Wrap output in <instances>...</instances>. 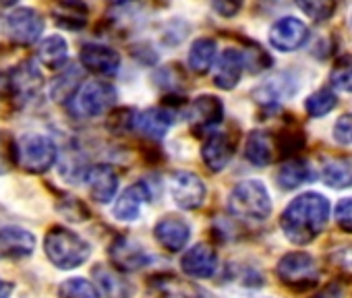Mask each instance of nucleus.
<instances>
[{
  "instance_id": "f257e3e1",
  "label": "nucleus",
  "mask_w": 352,
  "mask_h": 298,
  "mask_svg": "<svg viewBox=\"0 0 352 298\" xmlns=\"http://www.w3.org/2000/svg\"><path fill=\"white\" fill-rule=\"evenodd\" d=\"M329 201L321 193H302L294 197L280 218V226L292 244L313 242L329 220Z\"/></svg>"
},
{
  "instance_id": "f03ea898",
  "label": "nucleus",
  "mask_w": 352,
  "mask_h": 298,
  "mask_svg": "<svg viewBox=\"0 0 352 298\" xmlns=\"http://www.w3.org/2000/svg\"><path fill=\"white\" fill-rule=\"evenodd\" d=\"M228 209L236 220L263 222L272 214V199L261 181H245L236 185L228 199Z\"/></svg>"
},
{
  "instance_id": "7ed1b4c3",
  "label": "nucleus",
  "mask_w": 352,
  "mask_h": 298,
  "mask_svg": "<svg viewBox=\"0 0 352 298\" xmlns=\"http://www.w3.org/2000/svg\"><path fill=\"white\" fill-rule=\"evenodd\" d=\"M44 251L48 259L60 269H75L89 259V244L69 228L54 226L44 240Z\"/></svg>"
},
{
  "instance_id": "20e7f679",
  "label": "nucleus",
  "mask_w": 352,
  "mask_h": 298,
  "mask_svg": "<svg viewBox=\"0 0 352 298\" xmlns=\"http://www.w3.org/2000/svg\"><path fill=\"white\" fill-rule=\"evenodd\" d=\"M116 104V89L106 81L81 83L69 100V112L75 118H98Z\"/></svg>"
},
{
  "instance_id": "39448f33",
  "label": "nucleus",
  "mask_w": 352,
  "mask_h": 298,
  "mask_svg": "<svg viewBox=\"0 0 352 298\" xmlns=\"http://www.w3.org/2000/svg\"><path fill=\"white\" fill-rule=\"evenodd\" d=\"M17 158H19V166H23L28 172L40 174L54 166L58 158V149L50 137L28 133L17 143Z\"/></svg>"
},
{
  "instance_id": "423d86ee",
  "label": "nucleus",
  "mask_w": 352,
  "mask_h": 298,
  "mask_svg": "<svg viewBox=\"0 0 352 298\" xmlns=\"http://www.w3.org/2000/svg\"><path fill=\"white\" fill-rule=\"evenodd\" d=\"M276 273H278V277H280V282L284 286H288V288H292L296 292L313 288L317 284V279H319L317 261L305 251H294V253L284 255L278 261Z\"/></svg>"
},
{
  "instance_id": "0eeeda50",
  "label": "nucleus",
  "mask_w": 352,
  "mask_h": 298,
  "mask_svg": "<svg viewBox=\"0 0 352 298\" xmlns=\"http://www.w3.org/2000/svg\"><path fill=\"white\" fill-rule=\"evenodd\" d=\"M44 17L36 9H15L5 17L7 36L19 46H32L44 34Z\"/></svg>"
},
{
  "instance_id": "6e6552de",
  "label": "nucleus",
  "mask_w": 352,
  "mask_h": 298,
  "mask_svg": "<svg viewBox=\"0 0 352 298\" xmlns=\"http://www.w3.org/2000/svg\"><path fill=\"white\" fill-rule=\"evenodd\" d=\"M187 118H189V126L193 133H197V135L212 133L224 118V106H222L220 98L206 93L191 102Z\"/></svg>"
},
{
  "instance_id": "1a4fd4ad",
  "label": "nucleus",
  "mask_w": 352,
  "mask_h": 298,
  "mask_svg": "<svg viewBox=\"0 0 352 298\" xmlns=\"http://www.w3.org/2000/svg\"><path fill=\"white\" fill-rule=\"evenodd\" d=\"M170 195L183 209H197L204 205L208 189L206 183L193 172H176L170 183Z\"/></svg>"
},
{
  "instance_id": "9d476101",
  "label": "nucleus",
  "mask_w": 352,
  "mask_h": 298,
  "mask_svg": "<svg viewBox=\"0 0 352 298\" xmlns=\"http://www.w3.org/2000/svg\"><path fill=\"white\" fill-rule=\"evenodd\" d=\"M309 40V27L296 17L278 19L270 30V44L280 52H294Z\"/></svg>"
},
{
  "instance_id": "9b49d317",
  "label": "nucleus",
  "mask_w": 352,
  "mask_h": 298,
  "mask_svg": "<svg viewBox=\"0 0 352 298\" xmlns=\"http://www.w3.org/2000/svg\"><path fill=\"white\" fill-rule=\"evenodd\" d=\"M153 236L155 240L170 253H179L187 247L189 238H191V228L187 224L185 218L181 216H174V214H168L164 216L155 228H153Z\"/></svg>"
},
{
  "instance_id": "f8f14e48",
  "label": "nucleus",
  "mask_w": 352,
  "mask_h": 298,
  "mask_svg": "<svg viewBox=\"0 0 352 298\" xmlns=\"http://www.w3.org/2000/svg\"><path fill=\"white\" fill-rule=\"evenodd\" d=\"M81 65L102 77H114L120 71V54L102 44H85L81 48Z\"/></svg>"
},
{
  "instance_id": "ddd939ff",
  "label": "nucleus",
  "mask_w": 352,
  "mask_h": 298,
  "mask_svg": "<svg viewBox=\"0 0 352 298\" xmlns=\"http://www.w3.org/2000/svg\"><path fill=\"white\" fill-rule=\"evenodd\" d=\"M232 156H234V145H232L230 137L226 133L212 130L208 135V139L204 141V147H201V160H204V164L212 172H220V170H224L230 164Z\"/></svg>"
},
{
  "instance_id": "4468645a",
  "label": "nucleus",
  "mask_w": 352,
  "mask_h": 298,
  "mask_svg": "<svg viewBox=\"0 0 352 298\" xmlns=\"http://www.w3.org/2000/svg\"><path fill=\"white\" fill-rule=\"evenodd\" d=\"M245 71V54L236 48H226L218 56L216 69H214V83L220 89H234L241 83Z\"/></svg>"
},
{
  "instance_id": "2eb2a0df",
  "label": "nucleus",
  "mask_w": 352,
  "mask_h": 298,
  "mask_svg": "<svg viewBox=\"0 0 352 298\" xmlns=\"http://www.w3.org/2000/svg\"><path fill=\"white\" fill-rule=\"evenodd\" d=\"M181 267L191 277L208 279L218 269V253L210 244H195L183 255Z\"/></svg>"
},
{
  "instance_id": "dca6fc26",
  "label": "nucleus",
  "mask_w": 352,
  "mask_h": 298,
  "mask_svg": "<svg viewBox=\"0 0 352 298\" xmlns=\"http://www.w3.org/2000/svg\"><path fill=\"white\" fill-rule=\"evenodd\" d=\"M36 249V236L21 226L0 228V255L11 259L30 257Z\"/></svg>"
},
{
  "instance_id": "f3484780",
  "label": "nucleus",
  "mask_w": 352,
  "mask_h": 298,
  "mask_svg": "<svg viewBox=\"0 0 352 298\" xmlns=\"http://www.w3.org/2000/svg\"><path fill=\"white\" fill-rule=\"evenodd\" d=\"M85 183L89 187V195L98 201V203H110L118 191V176L116 172L106 166V164H98L91 166L85 172Z\"/></svg>"
},
{
  "instance_id": "a211bd4d",
  "label": "nucleus",
  "mask_w": 352,
  "mask_h": 298,
  "mask_svg": "<svg viewBox=\"0 0 352 298\" xmlns=\"http://www.w3.org/2000/svg\"><path fill=\"white\" fill-rule=\"evenodd\" d=\"M131 126L149 139H164L172 126V114L164 108H147L131 118Z\"/></svg>"
},
{
  "instance_id": "6ab92c4d",
  "label": "nucleus",
  "mask_w": 352,
  "mask_h": 298,
  "mask_svg": "<svg viewBox=\"0 0 352 298\" xmlns=\"http://www.w3.org/2000/svg\"><path fill=\"white\" fill-rule=\"evenodd\" d=\"M110 259L114 263L116 269L120 271H135V269H141L143 265L149 263V257L147 253L137 244L133 242L131 238H116L110 247Z\"/></svg>"
},
{
  "instance_id": "aec40b11",
  "label": "nucleus",
  "mask_w": 352,
  "mask_h": 298,
  "mask_svg": "<svg viewBox=\"0 0 352 298\" xmlns=\"http://www.w3.org/2000/svg\"><path fill=\"white\" fill-rule=\"evenodd\" d=\"M149 199V189L145 183L131 185L120 193V197L114 203V218L120 222H133L141 214V205Z\"/></svg>"
},
{
  "instance_id": "412c9836",
  "label": "nucleus",
  "mask_w": 352,
  "mask_h": 298,
  "mask_svg": "<svg viewBox=\"0 0 352 298\" xmlns=\"http://www.w3.org/2000/svg\"><path fill=\"white\" fill-rule=\"evenodd\" d=\"M91 273L104 298H131L133 296V286L116 269L108 265H96Z\"/></svg>"
},
{
  "instance_id": "4be33fe9",
  "label": "nucleus",
  "mask_w": 352,
  "mask_h": 298,
  "mask_svg": "<svg viewBox=\"0 0 352 298\" xmlns=\"http://www.w3.org/2000/svg\"><path fill=\"white\" fill-rule=\"evenodd\" d=\"M294 91H296L294 79H290V75H288V73H280V75L270 77L263 85H259V87L253 91V98H255L259 104L276 106L280 100L290 98Z\"/></svg>"
},
{
  "instance_id": "5701e85b",
  "label": "nucleus",
  "mask_w": 352,
  "mask_h": 298,
  "mask_svg": "<svg viewBox=\"0 0 352 298\" xmlns=\"http://www.w3.org/2000/svg\"><path fill=\"white\" fill-rule=\"evenodd\" d=\"M11 83H13V93L17 98H32L40 91L44 77L40 69L32 60H28L11 73Z\"/></svg>"
},
{
  "instance_id": "b1692460",
  "label": "nucleus",
  "mask_w": 352,
  "mask_h": 298,
  "mask_svg": "<svg viewBox=\"0 0 352 298\" xmlns=\"http://www.w3.org/2000/svg\"><path fill=\"white\" fill-rule=\"evenodd\" d=\"M313 176H315V174H313L309 162L296 158V160H288V162H284V164L280 166V170H278V174H276V181H278L280 189H284V191H294V189H298V187L311 183Z\"/></svg>"
},
{
  "instance_id": "393cba45",
  "label": "nucleus",
  "mask_w": 352,
  "mask_h": 298,
  "mask_svg": "<svg viewBox=\"0 0 352 298\" xmlns=\"http://www.w3.org/2000/svg\"><path fill=\"white\" fill-rule=\"evenodd\" d=\"M54 21L65 30H81L87 23V5L83 0H60V3L52 9Z\"/></svg>"
},
{
  "instance_id": "a878e982",
  "label": "nucleus",
  "mask_w": 352,
  "mask_h": 298,
  "mask_svg": "<svg viewBox=\"0 0 352 298\" xmlns=\"http://www.w3.org/2000/svg\"><path fill=\"white\" fill-rule=\"evenodd\" d=\"M245 156L257 168L272 164V160H274V141H272L270 133L253 130L247 137V143H245Z\"/></svg>"
},
{
  "instance_id": "bb28decb",
  "label": "nucleus",
  "mask_w": 352,
  "mask_h": 298,
  "mask_svg": "<svg viewBox=\"0 0 352 298\" xmlns=\"http://www.w3.org/2000/svg\"><path fill=\"white\" fill-rule=\"evenodd\" d=\"M216 56H218V44H216V40H212V38H199L191 46L187 62H189V69L193 73L206 75L214 67Z\"/></svg>"
},
{
  "instance_id": "cd10ccee",
  "label": "nucleus",
  "mask_w": 352,
  "mask_h": 298,
  "mask_svg": "<svg viewBox=\"0 0 352 298\" xmlns=\"http://www.w3.org/2000/svg\"><path fill=\"white\" fill-rule=\"evenodd\" d=\"M67 56H69V46L67 40L60 36H48L38 46V58L48 69H60L67 62Z\"/></svg>"
},
{
  "instance_id": "c85d7f7f",
  "label": "nucleus",
  "mask_w": 352,
  "mask_h": 298,
  "mask_svg": "<svg viewBox=\"0 0 352 298\" xmlns=\"http://www.w3.org/2000/svg\"><path fill=\"white\" fill-rule=\"evenodd\" d=\"M323 181L331 189H346L352 187V162L346 158L327 160L323 166Z\"/></svg>"
},
{
  "instance_id": "c756f323",
  "label": "nucleus",
  "mask_w": 352,
  "mask_h": 298,
  "mask_svg": "<svg viewBox=\"0 0 352 298\" xmlns=\"http://www.w3.org/2000/svg\"><path fill=\"white\" fill-rule=\"evenodd\" d=\"M336 106H338V98H336V93L331 89H319V91L311 93L307 98V102H305V110L313 118L327 116Z\"/></svg>"
},
{
  "instance_id": "7c9ffc66",
  "label": "nucleus",
  "mask_w": 352,
  "mask_h": 298,
  "mask_svg": "<svg viewBox=\"0 0 352 298\" xmlns=\"http://www.w3.org/2000/svg\"><path fill=\"white\" fill-rule=\"evenodd\" d=\"M296 7L313 21H327L336 13V0H296Z\"/></svg>"
},
{
  "instance_id": "2f4dec72",
  "label": "nucleus",
  "mask_w": 352,
  "mask_h": 298,
  "mask_svg": "<svg viewBox=\"0 0 352 298\" xmlns=\"http://www.w3.org/2000/svg\"><path fill=\"white\" fill-rule=\"evenodd\" d=\"M79 71H75V69H69V71H65L56 81H54V85H52V98L56 100V102H69L73 95H75V91L79 89Z\"/></svg>"
},
{
  "instance_id": "473e14b6",
  "label": "nucleus",
  "mask_w": 352,
  "mask_h": 298,
  "mask_svg": "<svg viewBox=\"0 0 352 298\" xmlns=\"http://www.w3.org/2000/svg\"><path fill=\"white\" fill-rule=\"evenodd\" d=\"M58 296L60 298H98V290L94 288L91 282L83 277H71L60 286Z\"/></svg>"
},
{
  "instance_id": "72a5a7b5",
  "label": "nucleus",
  "mask_w": 352,
  "mask_h": 298,
  "mask_svg": "<svg viewBox=\"0 0 352 298\" xmlns=\"http://www.w3.org/2000/svg\"><path fill=\"white\" fill-rule=\"evenodd\" d=\"M329 79L338 91L352 93V56H344L342 60H338V65L331 69Z\"/></svg>"
},
{
  "instance_id": "f704fd0d",
  "label": "nucleus",
  "mask_w": 352,
  "mask_h": 298,
  "mask_svg": "<svg viewBox=\"0 0 352 298\" xmlns=\"http://www.w3.org/2000/svg\"><path fill=\"white\" fill-rule=\"evenodd\" d=\"M15 164H19L17 145L7 130H0V174L9 172Z\"/></svg>"
},
{
  "instance_id": "c9c22d12",
  "label": "nucleus",
  "mask_w": 352,
  "mask_h": 298,
  "mask_svg": "<svg viewBox=\"0 0 352 298\" xmlns=\"http://www.w3.org/2000/svg\"><path fill=\"white\" fill-rule=\"evenodd\" d=\"M333 218H336V224H338L344 232H350V234H352V197L340 199V201L336 203Z\"/></svg>"
},
{
  "instance_id": "e433bc0d",
  "label": "nucleus",
  "mask_w": 352,
  "mask_h": 298,
  "mask_svg": "<svg viewBox=\"0 0 352 298\" xmlns=\"http://www.w3.org/2000/svg\"><path fill=\"white\" fill-rule=\"evenodd\" d=\"M333 139L340 145H352V112L340 116L333 124Z\"/></svg>"
},
{
  "instance_id": "4c0bfd02",
  "label": "nucleus",
  "mask_w": 352,
  "mask_h": 298,
  "mask_svg": "<svg viewBox=\"0 0 352 298\" xmlns=\"http://www.w3.org/2000/svg\"><path fill=\"white\" fill-rule=\"evenodd\" d=\"M243 3L245 0H212V7L218 15H222L224 19H230L243 9Z\"/></svg>"
},
{
  "instance_id": "58836bf2",
  "label": "nucleus",
  "mask_w": 352,
  "mask_h": 298,
  "mask_svg": "<svg viewBox=\"0 0 352 298\" xmlns=\"http://www.w3.org/2000/svg\"><path fill=\"white\" fill-rule=\"evenodd\" d=\"M311 298H344V290H342V286H340V284L331 282V284L323 286L319 292H315Z\"/></svg>"
},
{
  "instance_id": "ea45409f",
  "label": "nucleus",
  "mask_w": 352,
  "mask_h": 298,
  "mask_svg": "<svg viewBox=\"0 0 352 298\" xmlns=\"http://www.w3.org/2000/svg\"><path fill=\"white\" fill-rule=\"evenodd\" d=\"M13 93L11 73H0V98H7Z\"/></svg>"
},
{
  "instance_id": "a19ab883",
  "label": "nucleus",
  "mask_w": 352,
  "mask_h": 298,
  "mask_svg": "<svg viewBox=\"0 0 352 298\" xmlns=\"http://www.w3.org/2000/svg\"><path fill=\"white\" fill-rule=\"evenodd\" d=\"M11 294H13V284L0 277V298H11Z\"/></svg>"
},
{
  "instance_id": "79ce46f5",
  "label": "nucleus",
  "mask_w": 352,
  "mask_h": 298,
  "mask_svg": "<svg viewBox=\"0 0 352 298\" xmlns=\"http://www.w3.org/2000/svg\"><path fill=\"white\" fill-rule=\"evenodd\" d=\"M15 3H19V0H0V5H5V7H11Z\"/></svg>"
},
{
  "instance_id": "37998d69",
  "label": "nucleus",
  "mask_w": 352,
  "mask_h": 298,
  "mask_svg": "<svg viewBox=\"0 0 352 298\" xmlns=\"http://www.w3.org/2000/svg\"><path fill=\"white\" fill-rule=\"evenodd\" d=\"M112 3H116V5H120V3H129V0H112Z\"/></svg>"
},
{
  "instance_id": "c03bdc74",
  "label": "nucleus",
  "mask_w": 352,
  "mask_h": 298,
  "mask_svg": "<svg viewBox=\"0 0 352 298\" xmlns=\"http://www.w3.org/2000/svg\"><path fill=\"white\" fill-rule=\"evenodd\" d=\"M350 21H352V19H350Z\"/></svg>"
}]
</instances>
